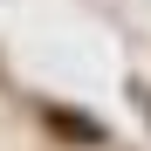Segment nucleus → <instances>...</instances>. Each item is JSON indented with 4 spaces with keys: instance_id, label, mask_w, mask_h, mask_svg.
Returning <instances> with one entry per match:
<instances>
[{
    "instance_id": "obj_1",
    "label": "nucleus",
    "mask_w": 151,
    "mask_h": 151,
    "mask_svg": "<svg viewBox=\"0 0 151 151\" xmlns=\"http://www.w3.org/2000/svg\"><path fill=\"white\" fill-rule=\"evenodd\" d=\"M48 124L69 137H83V144H103V124H89V117H69V110H48Z\"/></svg>"
}]
</instances>
